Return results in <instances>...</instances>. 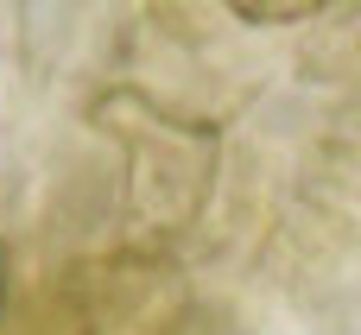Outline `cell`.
I'll list each match as a JSON object with an SVG mask.
<instances>
[{"label": "cell", "mask_w": 361, "mask_h": 335, "mask_svg": "<svg viewBox=\"0 0 361 335\" xmlns=\"http://www.w3.org/2000/svg\"><path fill=\"white\" fill-rule=\"evenodd\" d=\"M228 13H241L247 25H298L311 13H324V0H222Z\"/></svg>", "instance_id": "6da1fadb"}, {"label": "cell", "mask_w": 361, "mask_h": 335, "mask_svg": "<svg viewBox=\"0 0 361 335\" xmlns=\"http://www.w3.org/2000/svg\"><path fill=\"white\" fill-rule=\"evenodd\" d=\"M0 304H6V260H0Z\"/></svg>", "instance_id": "7a4b0ae2"}]
</instances>
